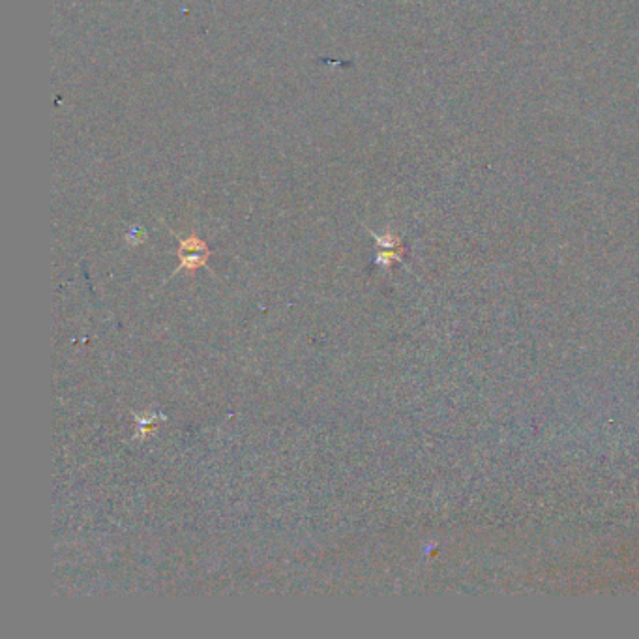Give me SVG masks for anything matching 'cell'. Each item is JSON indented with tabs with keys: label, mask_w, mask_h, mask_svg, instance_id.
Wrapping results in <instances>:
<instances>
[{
	"label": "cell",
	"mask_w": 639,
	"mask_h": 639,
	"mask_svg": "<svg viewBox=\"0 0 639 639\" xmlns=\"http://www.w3.org/2000/svg\"><path fill=\"white\" fill-rule=\"evenodd\" d=\"M180 268L184 270H195V268L205 267L208 259V247L207 244L197 237H190L180 240Z\"/></svg>",
	"instance_id": "cell-1"
}]
</instances>
